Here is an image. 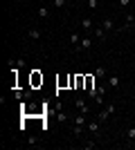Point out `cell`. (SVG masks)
I'll return each mask as SVG.
<instances>
[{
    "mask_svg": "<svg viewBox=\"0 0 135 150\" xmlns=\"http://www.w3.org/2000/svg\"><path fill=\"white\" fill-rule=\"evenodd\" d=\"M90 45H92V38L86 34V36H81V43H79V50H77V52H88Z\"/></svg>",
    "mask_w": 135,
    "mask_h": 150,
    "instance_id": "6da1fadb",
    "label": "cell"
},
{
    "mask_svg": "<svg viewBox=\"0 0 135 150\" xmlns=\"http://www.w3.org/2000/svg\"><path fill=\"white\" fill-rule=\"evenodd\" d=\"M106 85H108V88H113V90H117L119 85H122V79H119L117 74H113V76H108V79H106Z\"/></svg>",
    "mask_w": 135,
    "mask_h": 150,
    "instance_id": "7a4b0ae2",
    "label": "cell"
},
{
    "mask_svg": "<svg viewBox=\"0 0 135 150\" xmlns=\"http://www.w3.org/2000/svg\"><path fill=\"white\" fill-rule=\"evenodd\" d=\"M86 130L92 132V134H97V132L101 130V121L97 119V121H90V123H86Z\"/></svg>",
    "mask_w": 135,
    "mask_h": 150,
    "instance_id": "3957f363",
    "label": "cell"
},
{
    "mask_svg": "<svg viewBox=\"0 0 135 150\" xmlns=\"http://www.w3.org/2000/svg\"><path fill=\"white\" fill-rule=\"evenodd\" d=\"M81 27H84V31L90 36V31H92V18H88V16H86V18H81Z\"/></svg>",
    "mask_w": 135,
    "mask_h": 150,
    "instance_id": "277c9868",
    "label": "cell"
},
{
    "mask_svg": "<svg viewBox=\"0 0 135 150\" xmlns=\"http://www.w3.org/2000/svg\"><path fill=\"white\" fill-rule=\"evenodd\" d=\"M74 105H77V110H79V112H84V114H88V110H90V108H88V103H86L84 99H77V101H74Z\"/></svg>",
    "mask_w": 135,
    "mask_h": 150,
    "instance_id": "5b68a950",
    "label": "cell"
},
{
    "mask_svg": "<svg viewBox=\"0 0 135 150\" xmlns=\"http://www.w3.org/2000/svg\"><path fill=\"white\" fill-rule=\"evenodd\" d=\"M27 38H29V40H41V29L32 27V29L27 31Z\"/></svg>",
    "mask_w": 135,
    "mask_h": 150,
    "instance_id": "8992f818",
    "label": "cell"
},
{
    "mask_svg": "<svg viewBox=\"0 0 135 150\" xmlns=\"http://www.w3.org/2000/svg\"><path fill=\"white\" fill-rule=\"evenodd\" d=\"M106 34H108V31L104 29V27H95V34H92V36H97V40H106Z\"/></svg>",
    "mask_w": 135,
    "mask_h": 150,
    "instance_id": "52a82bcc",
    "label": "cell"
},
{
    "mask_svg": "<svg viewBox=\"0 0 135 150\" xmlns=\"http://www.w3.org/2000/svg\"><path fill=\"white\" fill-rule=\"evenodd\" d=\"M95 76L97 79H108V69L104 67V65H99V67L95 69Z\"/></svg>",
    "mask_w": 135,
    "mask_h": 150,
    "instance_id": "ba28073f",
    "label": "cell"
},
{
    "mask_svg": "<svg viewBox=\"0 0 135 150\" xmlns=\"http://www.w3.org/2000/svg\"><path fill=\"white\" fill-rule=\"evenodd\" d=\"M101 27H104V29H106V31H113V29H115V23H113V20H110V18H104Z\"/></svg>",
    "mask_w": 135,
    "mask_h": 150,
    "instance_id": "9c48e42d",
    "label": "cell"
},
{
    "mask_svg": "<svg viewBox=\"0 0 135 150\" xmlns=\"http://www.w3.org/2000/svg\"><path fill=\"white\" fill-rule=\"evenodd\" d=\"M79 43H81V36H77V34H70V45H72V47H77V50H79Z\"/></svg>",
    "mask_w": 135,
    "mask_h": 150,
    "instance_id": "30bf717a",
    "label": "cell"
},
{
    "mask_svg": "<svg viewBox=\"0 0 135 150\" xmlns=\"http://www.w3.org/2000/svg\"><path fill=\"white\" fill-rule=\"evenodd\" d=\"M74 123H77V125H86V123H88L86 114H84V112H81V114H77V117H74Z\"/></svg>",
    "mask_w": 135,
    "mask_h": 150,
    "instance_id": "8fae6325",
    "label": "cell"
},
{
    "mask_svg": "<svg viewBox=\"0 0 135 150\" xmlns=\"http://www.w3.org/2000/svg\"><path fill=\"white\" fill-rule=\"evenodd\" d=\"M108 117H110V112L106 110V108H104L101 112H99V121H101V123H106V121H108Z\"/></svg>",
    "mask_w": 135,
    "mask_h": 150,
    "instance_id": "7c38bea8",
    "label": "cell"
},
{
    "mask_svg": "<svg viewBox=\"0 0 135 150\" xmlns=\"http://www.w3.org/2000/svg\"><path fill=\"white\" fill-rule=\"evenodd\" d=\"M126 139H129V141H135V125H131L129 130H126Z\"/></svg>",
    "mask_w": 135,
    "mask_h": 150,
    "instance_id": "4fadbf2b",
    "label": "cell"
},
{
    "mask_svg": "<svg viewBox=\"0 0 135 150\" xmlns=\"http://www.w3.org/2000/svg\"><path fill=\"white\" fill-rule=\"evenodd\" d=\"M65 2H68V0H52V7H54V9H63Z\"/></svg>",
    "mask_w": 135,
    "mask_h": 150,
    "instance_id": "5bb4252c",
    "label": "cell"
},
{
    "mask_svg": "<svg viewBox=\"0 0 135 150\" xmlns=\"http://www.w3.org/2000/svg\"><path fill=\"white\" fill-rule=\"evenodd\" d=\"M50 16V9L47 7H39V18H47Z\"/></svg>",
    "mask_w": 135,
    "mask_h": 150,
    "instance_id": "9a60e30c",
    "label": "cell"
},
{
    "mask_svg": "<svg viewBox=\"0 0 135 150\" xmlns=\"http://www.w3.org/2000/svg\"><path fill=\"white\" fill-rule=\"evenodd\" d=\"M11 67H16V69L25 67V61H23V58H16V61H11Z\"/></svg>",
    "mask_w": 135,
    "mask_h": 150,
    "instance_id": "2e32d148",
    "label": "cell"
},
{
    "mask_svg": "<svg viewBox=\"0 0 135 150\" xmlns=\"http://www.w3.org/2000/svg\"><path fill=\"white\" fill-rule=\"evenodd\" d=\"M124 27H135V16H126V23H124Z\"/></svg>",
    "mask_w": 135,
    "mask_h": 150,
    "instance_id": "e0dca14e",
    "label": "cell"
},
{
    "mask_svg": "<svg viewBox=\"0 0 135 150\" xmlns=\"http://www.w3.org/2000/svg\"><path fill=\"white\" fill-rule=\"evenodd\" d=\"M56 121H59V123H65V121H68V114H65V112H59L56 114Z\"/></svg>",
    "mask_w": 135,
    "mask_h": 150,
    "instance_id": "ac0fdd59",
    "label": "cell"
},
{
    "mask_svg": "<svg viewBox=\"0 0 135 150\" xmlns=\"http://www.w3.org/2000/svg\"><path fill=\"white\" fill-rule=\"evenodd\" d=\"M81 132H84V125H77V123H74V128H72V134H77V137H79Z\"/></svg>",
    "mask_w": 135,
    "mask_h": 150,
    "instance_id": "d6986e66",
    "label": "cell"
},
{
    "mask_svg": "<svg viewBox=\"0 0 135 150\" xmlns=\"http://www.w3.org/2000/svg\"><path fill=\"white\" fill-rule=\"evenodd\" d=\"M88 7L90 9H97V7H99V0H88Z\"/></svg>",
    "mask_w": 135,
    "mask_h": 150,
    "instance_id": "ffe728a7",
    "label": "cell"
},
{
    "mask_svg": "<svg viewBox=\"0 0 135 150\" xmlns=\"http://www.w3.org/2000/svg\"><path fill=\"white\" fill-rule=\"evenodd\" d=\"M84 148H86V150H92V148H95V141H86Z\"/></svg>",
    "mask_w": 135,
    "mask_h": 150,
    "instance_id": "44dd1931",
    "label": "cell"
},
{
    "mask_svg": "<svg viewBox=\"0 0 135 150\" xmlns=\"http://www.w3.org/2000/svg\"><path fill=\"white\" fill-rule=\"evenodd\" d=\"M117 2H119L122 7H129V5H131V0H117Z\"/></svg>",
    "mask_w": 135,
    "mask_h": 150,
    "instance_id": "7402d4cb",
    "label": "cell"
}]
</instances>
